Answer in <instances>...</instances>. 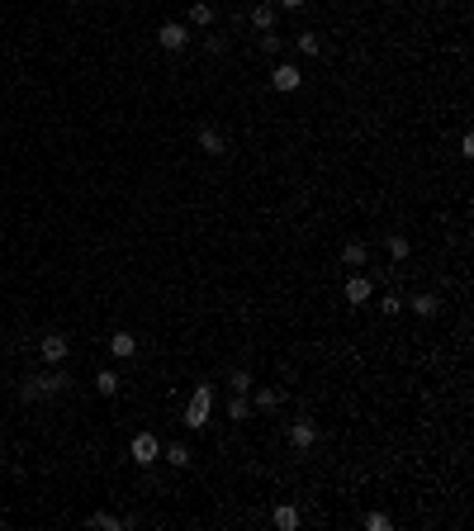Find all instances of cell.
<instances>
[{"mask_svg": "<svg viewBox=\"0 0 474 531\" xmlns=\"http://www.w3.org/2000/svg\"><path fill=\"white\" fill-rule=\"evenodd\" d=\"M366 531H389V517L384 512H366Z\"/></svg>", "mask_w": 474, "mask_h": 531, "instance_id": "cell-25", "label": "cell"}, {"mask_svg": "<svg viewBox=\"0 0 474 531\" xmlns=\"http://www.w3.org/2000/svg\"><path fill=\"white\" fill-rule=\"evenodd\" d=\"M389 256H394V261H403V256H408V238H403V233H394V238H389Z\"/></svg>", "mask_w": 474, "mask_h": 531, "instance_id": "cell-24", "label": "cell"}, {"mask_svg": "<svg viewBox=\"0 0 474 531\" xmlns=\"http://www.w3.org/2000/svg\"><path fill=\"white\" fill-rule=\"evenodd\" d=\"M366 261H370V247H366V242H346V247H342V266H356V270H361Z\"/></svg>", "mask_w": 474, "mask_h": 531, "instance_id": "cell-13", "label": "cell"}, {"mask_svg": "<svg viewBox=\"0 0 474 531\" xmlns=\"http://www.w3.org/2000/svg\"><path fill=\"white\" fill-rule=\"evenodd\" d=\"M228 389H233V394H252V375L233 370V375H228Z\"/></svg>", "mask_w": 474, "mask_h": 531, "instance_id": "cell-21", "label": "cell"}, {"mask_svg": "<svg viewBox=\"0 0 474 531\" xmlns=\"http://www.w3.org/2000/svg\"><path fill=\"white\" fill-rule=\"evenodd\" d=\"M379 313H384V318L403 313V299H398V294H384V299H379Z\"/></svg>", "mask_w": 474, "mask_h": 531, "instance_id": "cell-22", "label": "cell"}, {"mask_svg": "<svg viewBox=\"0 0 474 531\" xmlns=\"http://www.w3.org/2000/svg\"><path fill=\"white\" fill-rule=\"evenodd\" d=\"M304 5H309V0H280V10H290V15H294V10H304Z\"/></svg>", "mask_w": 474, "mask_h": 531, "instance_id": "cell-27", "label": "cell"}, {"mask_svg": "<svg viewBox=\"0 0 474 531\" xmlns=\"http://www.w3.org/2000/svg\"><path fill=\"white\" fill-rule=\"evenodd\" d=\"M209 418H213V389L209 384H195V394L185 403V427H190V432H204Z\"/></svg>", "mask_w": 474, "mask_h": 531, "instance_id": "cell-1", "label": "cell"}, {"mask_svg": "<svg viewBox=\"0 0 474 531\" xmlns=\"http://www.w3.org/2000/svg\"><path fill=\"white\" fill-rule=\"evenodd\" d=\"M270 85H275V90H285V95H290V90H299V85H304V72H299V67H294V62H280V67H275V72H270Z\"/></svg>", "mask_w": 474, "mask_h": 531, "instance_id": "cell-5", "label": "cell"}, {"mask_svg": "<svg viewBox=\"0 0 474 531\" xmlns=\"http://www.w3.org/2000/svg\"><path fill=\"white\" fill-rule=\"evenodd\" d=\"M228 418H233V423H247V418H252V398L233 394V398H228Z\"/></svg>", "mask_w": 474, "mask_h": 531, "instance_id": "cell-16", "label": "cell"}, {"mask_svg": "<svg viewBox=\"0 0 474 531\" xmlns=\"http://www.w3.org/2000/svg\"><path fill=\"white\" fill-rule=\"evenodd\" d=\"M313 441H318V427L309 423V418H299V423L290 427V446H294V451H309Z\"/></svg>", "mask_w": 474, "mask_h": 531, "instance_id": "cell-6", "label": "cell"}, {"mask_svg": "<svg viewBox=\"0 0 474 531\" xmlns=\"http://www.w3.org/2000/svg\"><path fill=\"white\" fill-rule=\"evenodd\" d=\"M90 527H105V531H119L124 522L119 517H109V512H90Z\"/></svg>", "mask_w": 474, "mask_h": 531, "instance_id": "cell-23", "label": "cell"}, {"mask_svg": "<svg viewBox=\"0 0 474 531\" xmlns=\"http://www.w3.org/2000/svg\"><path fill=\"white\" fill-rule=\"evenodd\" d=\"M72 379L67 375H28L24 384H19V398L24 403H38V398H53V394H62Z\"/></svg>", "mask_w": 474, "mask_h": 531, "instance_id": "cell-2", "label": "cell"}, {"mask_svg": "<svg viewBox=\"0 0 474 531\" xmlns=\"http://www.w3.org/2000/svg\"><path fill=\"white\" fill-rule=\"evenodd\" d=\"M157 43L166 48V53H185V43H190V28L176 24V19H166V24L157 28Z\"/></svg>", "mask_w": 474, "mask_h": 531, "instance_id": "cell-4", "label": "cell"}, {"mask_svg": "<svg viewBox=\"0 0 474 531\" xmlns=\"http://www.w3.org/2000/svg\"><path fill=\"white\" fill-rule=\"evenodd\" d=\"M346 304H370V275H361V270H356V275H351V280H346Z\"/></svg>", "mask_w": 474, "mask_h": 531, "instance_id": "cell-8", "label": "cell"}, {"mask_svg": "<svg viewBox=\"0 0 474 531\" xmlns=\"http://www.w3.org/2000/svg\"><path fill=\"white\" fill-rule=\"evenodd\" d=\"M67 346H72V342H67L62 332H48V337L38 342V351H43V361H53V366H57V361H67Z\"/></svg>", "mask_w": 474, "mask_h": 531, "instance_id": "cell-7", "label": "cell"}, {"mask_svg": "<svg viewBox=\"0 0 474 531\" xmlns=\"http://www.w3.org/2000/svg\"><path fill=\"white\" fill-rule=\"evenodd\" d=\"M190 24H199V28H209V24H213V5H209V0L190 5Z\"/></svg>", "mask_w": 474, "mask_h": 531, "instance_id": "cell-18", "label": "cell"}, {"mask_svg": "<svg viewBox=\"0 0 474 531\" xmlns=\"http://www.w3.org/2000/svg\"><path fill=\"white\" fill-rule=\"evenodd\" d=\"M161 460H171L176 470H185V465H190L195 455H190V446H185V441H176V446H161Z\"/></svg>", "mask_w": 474, "mask_h": 531, "instance_id": "cell-15", "label": "cell"}, {"mask_svg": "<svg viewBox=\"0 0 474 531\" xmlns=\"http://www.w3.org/2000/svg\"><path fill=\"white\" fill-rule=\"evenodd\" d=\"M95 389H100V394H119V375H114V370H100V375H95Z\"/></svg>", "mask_w": 474, "mask_h": 531, "instance_id": "cell-20", "label": "cell"}, {"mask_svg": "<svg viewBox=\"0 0 474 531\" xmlns=\"http://www.w3.org/2000/svg\"><path fill=\"white\" fill-rule=\"evenodd\" d=\"M408 309H413L418 318H436V309H441V299H436L432 290H422V294H413V299H408Z\"/></svg>", "mask_w": 474, "mask_h": 531, "instance_id": "cell-9", "label": "cell"}, {"mask_svg": "<svg viewBox=\"0 0 474 531\" xmlns=\"http://www.w3.org/2000/svg\"><path fill=\"white\" fill-rule=\"evenodd\" d=\"M270 517H275V527H280V531H299V507H294V503H280Z\"/></svg>", "mask_w": 474, "mask_h": 531, "instance_id": "cell-14", "label": "cell"}, {"mask_svg": "<svg viewBox=\"0 0 474 531\" xmlns=\"http://www.w3.org/2000/svg\"><path fill=\"white\" fill-rule=\"evenodd\" d=\"M294 48H299L304 57H318V53H322V43H318V33H309V28H304V33L294 38Z\"/></svg>", "mask_w": 474, "mask_h": 531, "instance_id": "cell-19", "label": "cell"}, {"mask_svg": "<svg viewBox=\"0 0 474 531\" xmlns=\"http://www.w3.org/2000/svg\"><path fill=\"white\" fill-rule=\"evenodd\" d=\"M129 455H133V465H138V470H147V465H157V460H161V441L152 436V432H138V436H133V446H129Z\"/></svg>", "mask_w": 474, "mask_h": 531, "instance_id": "cell-3", "label": "cell"}, {"mask_svg": "<svg viewBox=\"0 0 474 531\" xmlns=\"http://www.w3.org/2000/svg\"><path fill=\"white\" fill-rule=\"evenodd\" d=\"M109 351H114L119 361H129V356H138V337H133V332H114V337H109Z\"/></svg>", "mask_w": 474, "mask_h": 531, "instance_id": "cell-11", "label": "cell"}, {"mask_svg": "<svg viewBox=\"0 0 474 531\" xmlns=\"http://www.w3.org/2000/svg\"><path fill=\"white\" fill-rule=\"evenodd\" d=\"M261 48H265V53H280V48H285V38L270 28V33H261Z\"/></svg>", "mask_w": 474, "mask_h": 531, "instance_id": "cell-26", "label": "cell"}, {"mask_svg": "<svg viewBox=\"0 0 474 531\" xmlns=\"http://www.w3.org/2000/svg\"><path fill=\"white\" fill-rule=\"evenodd\" d=\"M285 403V394L275 389V384H265V389H256V398H252V408H261V413H275Z\"/></svg>", "mask_w": 474, "mask_h": 531, "instance_id": "cell-12", "label": "cell"}, {"mask_svg": "<svg viewBox=\"0 0 474 531\" xmlns=\"http://www.w3.org/2000/svg\"><path fill=\"white\" fill-rule=\"evenodd\" d=\"M199 147H204L209 157H223V152H228V142H223V133L213 129V124H204V129H199Z\"/></svg>", "mask_w": 474, "mask_h": 531, "instance_id": "cell-10", "label": "cell"}, {"mask_svg": "<svg viewBox=\"0 0 474 531\" xmlns=\"http://www.w3.org/2000/svg\"><path fill=\"white\" fill-rule=\"evenodd\" d=\"M252 24L261 28V33H270V28H275V5H256V10H252Z\"/></svg>", "mask_w": 474, "mask_h": 531, "instance_id": "cell-17", "label": "cell"}]
</instances>
